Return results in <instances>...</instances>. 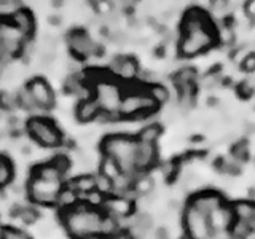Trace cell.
Returning <instances> with one entry per match:
<instances>
[{"label":"cell","instance_id":"14","mask_svg":"<svg viewBox=\"0 0 255 239\" xmlns=\"http://www.w3.org/2000/svg\"><path fill=\"white\" fill-rule=\"evenodd\" d=\"M236 222L235 212H233V206L231 203L222 204L219 209H215L212 214H209V223L212 231H227L231 230Z\"/></svg>","mask_w":255,"mask_h":239},{"label":"cell","instance_id":"25","mask_svg":"<svg viewBox=\"0 0 255 239\" xmlns=\"http://www.w3.org/2000/svg\"><path fill=\"white\" fill-rule=\"evenodd\" d=\"M233 206V212H235V217L239 222H249V219L252 217L254 209H255V203L252 201H246V199H239L236 203H231Z\"/></svg>","mask_w":255,"mask_h":239},{"label":"cell","instance_id":"17","mask_svg":"<svg viewBox=\"0 0 255 239\" xmlns=\"http://www.w3.org/2000/svg\"><path fill=\"white\" fill-rule=\"evenodd\" d=\"M102 115V112H101V107H99V104L96 102V99L93 98H83V99H80L78 102V106L75 109V117L80 123H91L94 121V120H99V117Z\"/></svg>","mask_w":255,"mask_h":239},{"label":"cell","instance_id":"29","mask_svg":"<svg viewBox=\"0 0 255 239\" xmlns=\"http://www.w3.org/2000/svg\"><path fill=\"white\" fill-rule=\"evenodd\" d=\"M18 104L22 109H26L27 112H32V114H35L37 110H42V109L38 107V104L35 102V99L32 98V94L29 93L27 88H24V90L19 91V94H18Z\"/></svg>","mask_w":255,"mask_h":239},{"label":"cell","instance_id":"37","mask_svg":"<svg viewBox=\"0 0 255 239\" xmlns=\"http://www.w3.org/2000/svg\"><path fill=\"white\" fill-rule=\"evenodd\" d=\"M16 104H18V98H14L13 94L10 93H2L0 94V107L5 109V110H10L13 109Z\"/></svg>","mask_w":255,"mask_h":239},{"label":"cell","instance_id":"15","mask_svg":"<svg viewBox=\"0 0 255 239\" xmlns=\"http://www.w3.org/2000/svg\"><path fill=\"white\" fill-rule=\"evenodd\" d=\"M158 163V148L151 143L139 142L135 153V169L137 172H150Z\"/></svg>","mask_w":255,"mask_h":239},{"label":"cell","instance_id":"19","mask_svg":"<svg viewBox=\"0 0 255 239\" xmlns=\"http://www.w3.org/2000/svg\"><path fill=\"white\" fill-rule=\"evenodd\" d=\"M155 179L151 177L150 172H139L135 174L132 180V195L137 198H147L151 196L155 191Z\"/></svg>","mask_w":255,"mask_h":239},{"label":"cell","instance_id":"5","mask_svg":"<svg viewBox=\"0 0 255 239\" xmlns=\"http://www.w3.org/2000/svg\"><path fill=\"white\" fill-rule=\"evenodd\" d=\"M159 109L158 102L151 98L148 91H129L123 96L120 118L125 120H143L148 118Z\"/></svg>","mask_w":255,"mask_h":239},{"label":"cell","instance_id":"6","mask_svg":"<svg viewBox=\"0 0 255 239\" xmlns=\"http://www.w3.org/2000/svg\"><path fill=\"white\" fill-rule=\"evenodd\" d=\"M26 129L29 137L43 148H58L64 142V135L61 129L56 126L54 121L45 117L30 118L26 124Z\"/></svg>","mask_w":255,"mask_h":239},{"label":"cell","instance_id":"42","mask_svg":"<svg viewBox=\"0 0 255 239\" xmlns=\"http://www.w3.org/2000/svg\"><path fill=\"white\" fill-rule=\"evenodd\" d=\"M247 225H249V228L252 230V233H254V231H255V209H254L252 217L249 219V222H247Z\"/></svg>","mask_w":255,"mask_h":239},{"label":"cell","instance_id":"41","mask_svg":"<svg viewBox=\"0 0 255 239\" xmlns=\"http://www.w3.org/2000/svg\"><path fill=\"white\" fill-rule=\"evenodd\" d=\"M106 239H132V236L128 233L126 230H123V231H120V233H117V235H114V236H110V238H106Z\"/></svg>","mask_w":255,"mask_h":239},{"label":"cell","instance_id":"22","mask_svg":"<svg viewBox=\"0 0 255 239\" xmlns=\"http://www.w3.org/2000/svg\"><path fill=\"white\" fill-rule=\"evenodd\" d=\"M196 77L198 72L195 67H182L180 70H177L172 77L174 86L177 88H187V86H196Z\"/></svg>","mask_w":255,"mask_h":239},{"label":"cell","instance_id":"32","mask_svg":"<svg viewBox=\"0 0 255 239\" xmlns=\"http://www.w3.org/2000/svg\"><path fill=\"white\" fill-rule=\"evenodd\" d=\"M0 239H30L27 233L14 227H3L0 230Z\"/></svg>","mask_w":255,"mask_h":239},{"label":"cell","instance_id":"33","mask_svg":"<svg viewBox=\"0 0 255 239\" xmlns=\"http://www.w3.org/2000/svg\"><path fill=\"white\" fill-rule=\"evenodd\" d=\"M18 8H21L18 0H0V16L11 18L13 13L18 10Z\"/></svg>","mask_w":255,"mask_h":239},{"label":"cell","instance_id":"34","mask_svg":"<svg viewBox=\"0 0 255 239\" xmlns=\"http://www.w3.org/2000/svg\"><path fill=\"white\" fill-rule=\"evenodd\" d=\"M64 88H66V91L70 93V94H80V91L83 90V83L77 75H70L66 80V86H64Z\"/></svg>","mask_w":255,"mask_h":239},{"label":"cell","instance_id":"4","mask_svg":"<svg viewBox=\"0 0 255 239\" xmlns=\"http://www.w3.org/2000/svg\"><path fill=\"white\" fill-rule=\"evenodd\" d=\"M123 93L115 82H112L107 77H101L93 83V98L99 104L102 115L106 121H114L120 120V107H122Z\"/></svg>","mask_w":255,"mask_h":239},{"label":"cell","instance_id":"30","mask_svg":"<svg viewBox=\"0 0 255 239\" xmlns=\"http://www.w3.org/2000/svg\"><path fill=\"white\" fill-rule=\"evenodd\" d=\"M147 91H148V94L151 96V98L158 102V106H163V104H166L167 101L171 99V93L164 85H151Z\"/></svg>","mask_w":255,"mask_h":239},{"label":"cell","instance_id":"20","mask_svg":"<svg viewBox=\"0 0 255 239\" xmlns=\"http://www.w3.org/2000/svg\"><path fill=\"white\" fill-rule=\"evenodd\" d=\"M66 185L74 188L78 195H88V193H91V191L98 190L96 188V175H91V174L75 175V177L70 179Z\"/></svg>","mask_w":255,"mask_h":239},{"label":"cell","instance_id":"24","mask_svg":"<svg viewBox=\"0 0 255 239\" xmlns=\"http://www.w3.org/2000/svg\"><path fill=\"white\" fill-rule=\"evenodd\" d=\"M78 203H80V195L74 188H70L69 185L64 183V188L61 190V193L58 196V203H56V206H58L62 212V211L72 209V207L77 206Z\"/></svg>","mask_w":255,"mask_h":239},{"label":"cell","instance_id":"23","mask_svg":"<svg viewBox=\"0 0 255 239\" xmlns=\"http://www.w3.org/2000/svg\"><path fill=\"white\" fill-rule=\"evenodd\" d=\"M241 169H243V164L231 155L222 156L217 161V171L222 175H225V177H235V175H239L241 174Z\"/></svg>","mask_w":255,"mask_h":239},{"label":"cell","instance_id":"31","mask_svg":"<svg viewBox=\"0 0 255 239\" xmlns=\"http://www.w3.org/2000/svg\"><path fill=\"white\" fill-rule=\"evenodd\" d=\"M18 217L26 223V225H32V223H35L38 220V212L37 209H34L32 206H22V207H18L16 209V214Z\"/></svg>","mask_w":255,"mask_h":239},{"label":"cell","instance_id":"40","mask_svg":"<svg viewBox=\"0 0 255 239\" xmlns=\"http://www.w3.org/2000/svg\"><path fill=\"white\" fill-rule=\"evenodd\" d=\"M246 14L247 18L255 22V0H247L246 2Z\"/></svg>","mask_w":255,"mask_h":239},{"label":"cell","instance_id":"8","mask_svg":"<svg viewBox=\"0 0 255 239\" xmlns=\"http://www.w3.org/2000/svg\"><path fill=\"white\" fill-rule=\"evenodd\" d=\"M182 228L188 239H209L212 235L209 215L196 211L188 203H185L182 211Z\"/></svg>","mask_w":255,"mask_h":239},{"label":"cell","instance_id":"9","mask_svg":"<svg viewBox=\"0 0 255 239\" xmlns=\"http://www.w3.org/2000/svg\"><path fill=\"white\" fill-rule=\"evenodd\" d=\"M67 43L72 53H74L77 58H82V59L91 58V56H96L99 53V45L90 37L88 32L82 29L70 30L67 35Z\"/></svg>","mask_w":255,"mask_h":239},{"label":"cell","instance_id":"12","mask_svg":"<svg viewBox=\"0 0 255 239\" xmlns=\"http://www.w3.org/2000/svg\"><path fill=\"white\" fill-rule=\"evenodd\" d=\"M155 222L153 217L147 211H135L129 219H128V227L125 228L132 239H147L153 233Z\"/></svg>","mask_w":255,"mask_h":239},{"label":"cell","instance_id":"35","mask_svg":"<svg viewBox=\"0 0 255 239\" xmlns=\"http://www.w3.org/2000/svg\"><path fill=\"white\" fill-rule=\"evenodd\" d=\"M228 5H230V0H211V11L215 16H223L228 11Z\"/></svg>","mask_w":255,"mask_h":239},{"label":"cell","instance_id":"11","mask_svg":"<svg viewBox=\"0 0 255 239\" xmlns=\"http://www.w3.org/2000/svg\"><path fill=\"white\" fill-rule=\"evenodd\" d=\"M187 203L191 207H195L196 211L209 215L215 209H219L222 204H225L227 199L215 190H201V191H196V193L191 195Z\"/></svg>","mask_w":255,"mask_h":239},{"label":"cell","instance_id":"18","mask_svg":"<svg viewBox=\"0 0 255 239\" xmlns=\"http://www.w3.org/2000/svg\"><path fill=\"white\" fill-rule=\"evenodd\" d=\"M10 24L14 27V29H18L21 34L24 37H30L32 34H34V30H35V19H34V14H32L27 8H18L13 16L10 18Z\"/></svg>","mask_w":255,"mask_h":239},{"label":"cell","instance_id":"26","mask_svg":"<svg viewBox=\"0 0 255 239\" xmlns=\"http://www.w3.org/2000/svg\"><path fill=\"white\" fill-rule=\"evenodd\" d=\"M99 174L114 182L123 174V171L120 169V166L114 161V159H110L107 156H102L101 163H99Z\"/></svg>","mask_w":255,"mask_h":239},{"label":"cell","instance_id":"21","mask_svg":"<svg viewBox=\"0 0 255 239\" xmlns=\"http://www.w3.org/2000/svg\"><path fill=\"white\" fill-rule=\"evenodd\" d=\"M163 134V127L159 123H148L145 126H142L139 132L135 134V137H137L139 142H143V143H151V145H156L158 139L161 137Z\"/></svg>","mask_w":255,"mask_h":239},{"label":"cell","instance_id":"10","mask_svg":"<svg viewBox=\"0 0 255 239\" xmlns=\"http://www.w3.org/2000/svg\"><path fill=\"white\" fill-rule=\"evenodd\" d=\"M102 211L118 220H128L137 211V204H135V198L132 196L112 195L107 196L106 203L102 206Z\"/></svg>","mask_w":255,"mask_h":239},{"label":"cell","instance_id":"38","mask_svg":"<svg viewBox=\"0 0 255 239\" xmlns=\"http://www.w3.org/2000/svg\"><path fill=\"white\" fill-rule=\"evenodd\" d=\"M51 163L58 167V169L62 172V174H66L69 171V167H70V159L66 156V155H58V156H54L51 159Z\"/></svg>","mask_w":255,"mask_h":239},{"label":"cell","instance_id":"36","mask_svg":"<svg viewBox=\"0 0 255 239\" xmlns=\"http://www.w3.org/2000/svg\"><path fill=\"white\" fill-rule=\"evenodd\" d=\"M241 70L246 74H254L255 72V53L246 54L241 61Z\"/></svg>","mask_w":255,"mask_h":239},{"label":"cell","instance_id":"2","mask_svg":"<svg viewBox=\"0 0 255 239\" xmlns=\"http://www.w3.org/2000/svg\"><path fill=\"white\" fill-rule=\"evenodd\" d=\"M104 215L106 212L102 209L91 207L83 201L74 206L72 209L62 211L61 222L72 239H94L102 238L101 230Z\"/></svg>","mask_w":255,"mask_h":239},{"label":"cell","instance_id":"13","mask_svg":"<svg viewBox=\"0 0 255 239\" xmlns=\"http://www.w3.org/2000/svg\"><path fill=\"white\" fill-rule=\"evenodd\" d=\"M26 88L42 110H50L54 106V93L46 80L38 78V77L32 78Z\"/></svg>","mask_w":255,"mask_h":239},{"label":"cell","instance_id":"7","mask_svg":"<svg viewBox=\"0 0 255 239\" xmlns=\"http://www.w3.org/2000/svg\"><path fill=\"white\" fill-rule=\"evenodd\" d=\"M64 188L62 180H45L30 175L27 183V196L32 203L40 206H54Z\"/></svg>","mask_w":255,"mask_h":239},{"label":"cell","instance_id":"28","mask_svg":"<svg viewBox=\"0 0 255 239\" xmlns=\"http://www.w3.org/2000/svg\"><path fill=\"white\" fill-rule=\"evenodd\" d=\"M230 155L233 156L235 159H238L239 163L244 164L247 159H249L251 156V148H249V143H247L246 140H236L233 145H231V151Z\"/></svg>","mask_w":255,"mask_h":239},{"label":"cell","instance_id":"1","mask_svg":"<svg viewBox=\"0 0 255 239\" xmlns=\"http://www.w3.org/2000/svg\"><path fill=\"white\" fill-rule=\"evenodd\" d=\"M215 45V30L206 11L191 8L182 19V38L179 53L183 58H193Z\"/></svg>","mask_w":255,"mask_h":239},{"label":"cell","instance_id":"3","mask_svg":"<svg viewBox=\"0 0 255 239\" xmlns=\"http://www.w3.org/2000/svg\"><path fill=\"white\" fill-rule=\"evenodd\" d=\"M139 140L135 135L126 132L109 134L101 142L102 156H107L120 166L125 174L135 175L139 174L135 169V153H137Z\"/></svg>","mask_w":255,"mask_h":239},{"label":"cell","instance_id":"39","mask_svg":"<svg viewBox=\"0 0 255 239\" xmlns=\"http://www.w3.org/2000/svg\"><path fill=\"white\" fill-rule=\"evenodd\" d=\"M254 91H255V86L251 82H243L241 85L238 86V94L241 96L243 99H249L251 96L254 94Z\"/></svg>","mask_w":255,"mask_h":239},{"label":"cell","instance_id":"43","mask_svg":"<svg viewBox=\"0 0 255 239\" xmlns=\"http://www.w3.org/2000/svg\"><path fill=\"white\" fill-rule=\"evenodd\" d=\"M140 0H123V3L126 5V6H134L135 3H139Z\"/></svg>","mask_w":255,"mask_h":239},{"label":"cell","instance_id":"44","mask_svg":"<svg viewBox=\"0 0 255 239\" xmlns=\"http://www.w3.org/2000/svg\"><path fill=\"white\" fill-rule=\"evenodd\" d=\"M0 199H2V193H0Z\"/></svg>","mask_w":255,"mask_h":239},{"label":"cell","instance_id":"27","mask_svg":"<svg viewBox=\"0 0 255 239\" xmlns=\"http://www.w3.org/2000/svg\"><path fill=\"white\" fill-rule=\"evenodd\" d=\"M13 177H14V169H13L11 159L0 155V188L6 187L8 183H11Z\"/></svg>","mask_w":255,"mask_h":239},{"label":"cell","instance_id":"16","mask_svg":"<svg viewBox=\"0 0 255 239\" xmlns=\"http://www.w3.org/2000/svg\"><path fill=\"white\" fill-rule=\"evenodd\" d=\"M110 70L122 80H134L139 74V64L131 56H118L112 61Z\"/></svg>","mask_w":255,"mask_h":239}]
</instances>
